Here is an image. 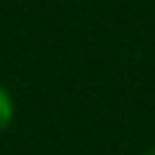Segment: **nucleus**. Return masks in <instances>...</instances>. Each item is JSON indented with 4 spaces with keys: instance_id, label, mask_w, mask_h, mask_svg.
<instances>
[{
    "instance_id": "obj_1",
    "label": "nucleus",
    "mask_w": 155,
    "mask_h": 155,
    "mask_svg": "<svg viewBox=\"0 0 155 155\" xmlns=\"http://www.w3.org/2000/svg\"><path fill=\"white\" fill-rule=\"evenodd\" d=\"M12 122H15V97H12V91L3 82H0V137L12 128Z\"/></svg>"
},
{
    "instance_id": "obj_2",
    "label": "nucleus",
    "mask_w": 155,
    "mask_h": 155,
    "mask_svg": "<svg viewBox=\"0 0 155 155\" xmlns=\"http://www.w3.org/2000/svg\"><path fill=\"white\" fill-rule=\"evenodd\" d=\"M143 155H155V146H149V149H146V152H143Z\"/></svg>"
}]
</instances>
